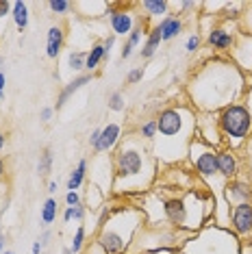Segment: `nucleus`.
I'll return each mask as SVG.
<instances>
[{
  "label": "nucleus",
  "mask_w": 252,
  "mask_h": 254,
  "mask_svg": "<svg viewBox=\"0 0 252 254\" xmlns=\"http://www.w3.org/2000/svg\"><path fill=\"white\" fill-rule=\"evenodd\" d=\"M53 115H55V107H44L42 111H39V120H42V122H50Z\"/></svg>",
  "instance_id": "34"
},
{
  "label": "nucleus",
  "mask_w": 252,
  "mask_h": 254,
  "mask_svg": "<svg viewBox=\"0 0 252 254\" xmlns=\"http://www.w3.org/2000/svg\"><path fill=\"white\" fill-rule=\"evenodd\" d=\"M217 172L224 181H233L239 174V163L233 150H217Z\"/></svg>",
  "instance_id": "11"
},
{
  "label": "nucleus",
  "mask_w": 252,
  "mask_h": 254,
  "mask_svg": "<svg viewBox=\"0 0 252 254\" xmlns=\"http://www.w3.org/2000/svg\"><path fill=\"white\" fill-rule=\"evenodd\" d=\"M100 132H102V128H96V130L89 135V146H91V150H94V152H96V148H98V143H100Z\"/></svg>",
  "instance_id": "35"
},
{
  "label": "nucleus",
  "mask_w": 252,
  "mask_h": 254,
  "mask_svg": "<svg viewBox=\"0 0 252 254\" xmlns=\"http://www.w3.org/2000/svg\"><path fill=\"white\" fill-rule=\"evenodd\" d=\"M139 7L148 13V18H159V15H168L170 2L168 0H144Z\"/></svg>",
  "instance_id": "21"
},
{
  "label": "nucleus",
  "mask_w": 252,
  "mask_h": 254,
  "mask_svg": "<svg viewBox=\"0 0 252 254\" xmlns=\"http://www.w3.org/2000/svg\"><path fill=\"white\" fill-rule=\"evenodd\" d=\"M4 143H7V137H4V132H0V150L4 148Z\"/></svg>",
  "instance_id": "43"
},
{
  "label": "nucleus",
  "mask_w": 252,
  "mask_h": 254,
  "mask_svg": "<svg viewBox=\"0 0 252 254\" xmlns=\"http://www.w3.org/2000/svg\"><path fill=\"white\" fill-rule=\"evenodd\" d=\"M2 174H4V161L0 159V176H2Z\"/></svg>",
  "instance_id": "46"
},
{
  "label": "nucleus",
  "mask_w": 252,
  "mask_h": 254,
  "mask_svg": "<svg viewBox=\"0 0 252 254\" xmlns=\"http://www.w3.org/2000/svg\"><path fill=\"white\" fill-rule=\"evenodd\" d=\"M4 85H7V76H4V72H0V100L4 96Z\"/></svg>",
  "instance_id": "40"
},
{
  "label": "nucleus",
  "mask_w": 252,
  "mask_h": 254,
  "mask_svg": "<svg viewBox=\"0 0 252 254\" xmlns=\"http://www.w3.org/2000/svg\"><path fill=\"white\" fill-rule=\"evenodd\" d=\"M107 15H109V24H111L113 35L126 37V35H130V31L135 28L133 13H130V11H126V7H120V4H109Z\"/></svg>",
  "instance_id": "8"
},
{
  "label": "nucleus",
  "mask_w": 252,
  "mask_h": 254,
  "mask_svg": "<svg viewBox=\"0 0 252 254\" xmlns=\"http://www.w3.org/2000/svg\"><path fill=\"white\" fill-rule=\"evenodd\" d=\"M72 219H74V206H67L63 211V222H72Z\"/></svg>",
  "instance_id": "39"
},
{
  "label": "nucleus",
  "mask_w": 252,
  "mask_h": 254,
  "mask_svg": "<svg viewBox=\"0 0 252 254\" xmlns=\"http://www.w3.org/2000/svg\"><path fill=\"white\" fill-rule=\"evenodd\" d=\"M141 78H144V67H135V70L128 72V76H126V83L135 85V83H139Z\"/></svg>",
  "instance_id": "30"
},
{
  "label": "nucleus",
  "mask_w": 252,
  "mask_h": 254,
  "mask_svg": "<svg viewBox=\"0 0 252 254\" xmlns=\"http://www.w3.org/2000/svg\"><path fill=\"white\" fill-rule=\"evenodd\" d=\"M220 135L231 148H239L252 132V118L246 105H231L215 113Z\"/></svg>",
  "instance_id": "5"
},
{
  "label": "nucleus",
  "mask_w": 252,
  "mask_h": 254,
  "mask_svg": "<svg viewBox=\"0 0 252 254\" xmlns=\"http://www.w3.org/2000/svg\"><path fill=\"white\" fill-rule=\"evenodd\" d=\"M42 248H44V246H42V241L37 239L35 244H33V254H42Z\"/></svg>",
  "instance_id": "41"
},
{
  "label": "nucleus",
  "mask_w": 252,
  "mask_h": 254,
  "mask_svg": "<svg viewBox=\"0 0 252 254\" xmlns=\"http://www.w3.org/2000/svg\"><path fill=\"white\" fill-rule=\"evenodd\" d=\"M107 105H109V109L111 111H116V113H120V111H124V94L122 91H113L111 96H109V100H107Z\"/></svg>",
  "instance_id": "26"
},
{
  "label": "nucleus",
  "mask_w": 252,
  "mask_h": 254,
  "mask_svg": "<svg viewBox=\"0 0 252 254\" xmlns=\"http://www.w3.org/2000/svg\"><path fill=\"white\" fill-rule=\"evenodd\" d=\"M48 9L53 11V13H67L70 9H74V4L72 2H65V0H50L48 2Z\"/></svg>",
  "instance_id": "27"
},
{
  "label": "nucleus",
  "mask_w": 252,
  "mask_h": 254,
  "mask_svg": "<svg viewBox=\"0 0 252 254\" xmlns=\"http://www.w3.org/2000/svg\"><path fill=\"white\" fill-rule=\"evenodd\" d=\"M196 139V113L189 107H170L157 115V137L150 143L152 154L163 163H181Z\"/></svg>",
  "instance_id": "3"
},
{
  "label": "nucleus",
  "mask_w": 252,
  "mask_h": 254,
  "mask_svg": "<svg viewBox=\"0 0 252 254\" xmlns=\"http://www.w3.org/2000/svg\"><path fill=\"white\" fill-rule=\"evenodd\" d=\"M157 28L161 31V42H172L183 33V18L176 13H168L157 24Z\"/></svg>",
  "instance_id": "13"
},
{
  "label": "nucleus",
  "mask_w": 252,
  "mask_h": 254,
  "mask_svg": "<svg viewBox=\"0 0 252 254\" xmlns=\"http://www.w3.org/2000/svg\"><path fill=\"white\" fill-rule=\"evenodd\" d=\"M11 7H13V2H7V0H0V24H2L4 20H7V15H9Z\"/></svg>",
  "instance_id": "32"
},
{
  "label": "nucleus",
  "mask_w": 252,
  "mask_h": 254,
  "mask_svg": "<svg viewBox=\"0 0 252 254\" xmlns=\"http://www.w3.org/2000/svg\"><path fill=\"white\" fill-rule=\"evenodd\" d=\"M202 198L196 191H189L183 198H170L163 200V215L165 219L176 228H198L202 226V222L207 219L209 209H202Z\"/></svg>",
  "instance_id": "4"
},
{
  "label": "nucleus",
  "mask_w": 252,
  "mask_h": 254,
  "mask_svg": "<svg viewBox=\"0 0 252 254\" xmlns=\"http://www.w3.org/2000/svg\"><path fill=\"white\" fill-rule=\"evenodd\" d=\"M63 39H65V28L63 26H50L48 28V39H46V57L57 59L63 48Z\"/></svg>",
  "instance_id": "15"
},
{
  "label": "nucleus",
  "mask_w": 252,
  "mask_h": 254,
  "mask_svg": "<svg viewBox=\"0 0 252 254\" xmlns=\"http://www.w3.org/2000/svg\"><path fill=\"white\" fill-rule=\"evenodd\" d=\"M141 35H144V31H141V26L137 24L133 31H130V35H128V39H126V44L130 46V48H137V46H139V42H141Z\"/></svg>",
  "instance_id": "29"
},
{
  "label": "nucleus",
  "mask_w": 252,
  "mask_h": 254,
  "mask_svg": "<svg viewBox=\"0 0 252 254\" xmlns=\"http://www.w3.org/2000/svg\"><path fill=\"white\" fill-rule=\"evenodd\" d=\"M57 189H59L57 181H50V183H48V193H57Z\"/></svg>",
  "instance_id": "42"
},
{
  "label": "nucleus",
  "mask_w": 252,
  "mask_h": 254,
  "mask_svg": "<svg viewBox=\"0 0 252 254\" xmlns=\"http://www.w3.org/2000/svg\"><path fill=\"white\" fill-rule=\"evenodd\" d=\"M11 18H13L15 26H18V31H26L28 26V4L18 0V2H13V7H11Z\"/></svg>",
  "instance_id": "19"
},
{
  "label": "nucleus",
  "mask_w": 252,
  "mask_h": 254,
  "mask_svg": "<svg viewBox=\"0 0 252 254\" xmlns=\"http://www.w3.org/2000/svg\"><path fill=\"white\" fill-rule=\"evenodd\" d=\"M2 248H4V237L0 235V254H2Z\"/></svg>",
  "instance_id": "45"
},
{
  "label": "nucleus",
  "mask_w": 252,
  "mask_h": 254,
  "mask_svg": "<svg viewBox=\"0 0 252 254\" xmlns=\"http://www.w3.org/2000/svg\"><path fill=\"white\" fill-rule=\"evenodd\" d=\"M235 37H237L235 33L226 31V28H222V26H215L209 31L207 42H209L211 48L220 50V53H231V48L235 46Z\"/></svg>",
  "instance_id": "12"
},
{
  "label": "nucleus",
  "mask_w": 252,
  "mask_h": 254,
  "mask_svg": "<svg viewBox=\"0 0 252 254\" xmlns=\"http://www.w3.org/2000/svg\"><path fill=\"white\" fill-rule=\"evenodd\" d=\"M4 254H15L13 250H4Z\"/></svg>",
  "instance_id": "48"
},
{
  "label": "nucleus",
  "mask_w": 252,
  "mask_h": 254,
  "mask_svg": "<svg viewBox=\"0 0 252 254\" xmlns=\"http://www.w3.org/2000/svg\"><path fill=\"white\" fill-rule=\"evenodd\" d=\"M85 174H87V161L81 159L76 165V170H72L70 178H67V191H78L85 183Z\"/></svg>",
  "instance_id": "18"
},
{
  "label": "nucleus",
  "mask_w": 252,
  "mask_h": 254,
  "mask_svg": "<svg viewBox=\"0 0 252 254\" xmlns=\"http://www.w3.org/2000/svg\"><path fill=\"white\" fill-rule=\"evenodd\" d=\"M57 215H59V206H57V200L55 198H48L44 202V206H42V222H44V226H48V224H53Z\"/></svg>",
  "instance_id": "22"
},
{
  "label": "nucleus",
  "mask_w": 252,
  "mask_h": 254,
  "mask_svg": "<svg viewBox=\"0 0 252 254\" xmlns=\"http://www.w3.org/2000/svg\"><path fill=\"white\" fill-rule=\"evenodd\" d=\"M189 157H191V163L193 167L198 170V176L202 181H207L209 185H213V181H224L217 172V148L204 143L202 139H193L191 146H189Z\"/></svg>",
  "instance_id": "6"
},
{
  "label": "nucleus",
  "mask_w": 252,
  "mask_h": 254,
  "mask_svg": "<svg viewBox=\"0 0 252 254\" xmlns=\"http://www.w3.org/2000/svg\"><path fill=\"white\" fill-rule=\"evenodd\" d=\"M246 102H248V105H246V109H248V113H250V118H252V85L248 89H246Z\"/></svg>",
  "instance_id": "38"
},
{
  "label": "nucleus",
  "mask_w": 252,
  "mask_h": 254,
  "mask_svg": "<svg viewBox=\"0 0 252 254\" xmlns=\"http://www.w3.org/2000/svg\"><path fill=\"white\" fill-rule=\"evenodd\" d=\"M246 89L244 72L233 61L224 59L209 61L189 83V96L200 113H217L237 105V98L246 96Z\"/></svg>",
  "instance_id": "1"
},
{
  "label": "nucleus",
  "mask_w": 252,
  "mask_h": 254,
  "mask_svg": "<svg viewBox=\"0 0 252 254\" xmlns=\"http://www.w3.org/2000/svg\"><path fill=\"white\" fill-rule=\"evenodd\" d=\"M83 244H85V226H78L76 235H74V239H72V246H70L72 254H78V252H81Z\"/></svg>",
  "instance_id": "28"
},
{
  "label": "nucleus",
  "mask_w": 252,
  "mask_h": 254,
  "mask_svg": "<svg viewBox=\"0 0 252 254\" xmlns=\"http://www.w3.org/2000/svg\"><path fill=\"white\" fill-rule=\"evenodd\" d=\"M109 57L105 53V46L102 44H94L91 46V50L87 53V61H85V70H89V72H94L96 67L100 65L102 61H107Z\"/></svg>",
  "instance_id": "20"
},
{
  "label": "nucleus",
  "mask_w": 252,
  "mask_h": 254,
  "mask_svg": "<svg viewBox=\"0 0 252 254\" xmlns=\"http://www.w3.org/2000/svg\"><path fill=\"white\" fill-rule=\"evenodd\" d=\"M231 61L242 72H252V35L239 33L235 37V46L231 48Z\"/></svg>",
  "instance_id": "7"
},
{
  "label": "nucleus",
  "mask_w": 252,
  "mask_h": 254,
  "mask_svg": "<svg viewBox=\"0 0 252 254\" xmlns=\"http://www.w3.org/2000/svg\"><path fill=\"white\" fill-rule=\"evenodd\" d=\"M120 139H122V126L107 124L100 132V143H98V148H96V152H109V150H113L118 146Z\"/></svg>",
  "instance_id": "14"
},
{
  "label": "nucleus",
  "mask_w": 252,
  "mask_h": 254,
  "mask_svg": "<svg viewBox=\"0 0 252 254\" xmlns=\"http://www.w3.org/2000/svg\"><path fill=\"white\" fill-rule=\"evenodd\" d=\"M137 135H139L144 141L152 143V141H154V137H157V118H154V120H148V122L141 124V126H139V132H137Z\"/></svg>",
  "instance_id": "25"
},
{
  "label": "nucleus",
  "mask_w": 252,
  "mask_h": 254,
  "mask_svg": "<svg viewBox=\"0 0 252 254\" xmlns=\"http://www.w3.org/2000/svg\"><path fill=\"white\" fill-rule=\"evenodd\" d=\"M224 198L231 204H242V202H252V187L246 181L233 178L231 183H226L224 187Z\"/></svg>",
  "instance_id": "10"
},
{
  "label": "nucleus",
  "mask_w": 252,
  "mask_h": 254,
  "mask_svg": "<svg viewBox=\"0 0 252 254\" xmlns=\"http://www.w3.org/2000/svg\"><path fill=\"white\" fill-rule=\"evenodd\" d=\"M198 48H200V37H198V33H193V35L187 39V46H185V50H187L189 55H191V53H196Z\"/></svg>",
  "instance_id": "31"
},
{
  "label": "nucleus",
  "mask_w": 252,
  "mask_h": 254,
  "mask_svg": "<svg viewBox=\"0 0 252 254\" xmlns=\"http://www.w3.org/2000/svg\"><path fill=\"white\" fill-rule=\"evenodd\" d=\"M231 226L235 230V235H239V237L252 235V202H242V204L233 206Z\"/></svg>",
  "instance_id": "9"
},
{
  "label": "nucleus",
  "mask_w": 252,
  "mask_h": 254,
  "mask_svg": "<svg viewBox=\"0 0 252 254\" xmlns=\"http://www.w3.org/2000/svg\"><path fill=\"white\" fill-rule=\"evenodd\" d=\"M85 213H87V209H85L83 202L74 206V219H78V222H81V219H85Z\"/></svg>",
  "instance_id": "36"
},
{
  "label": "nucleus",
  "mask_w": 252,
  "mask_h": 254,
  "mask_svg": "<svg viewBox=\"0 0 252 254\" xmlns=\"http://www.w3.org/2000/svg\"><path fill=\"white\" fill-rule=\"evenodd\" d=\"M63 254H72V250H70V248H65V250H63Z\"/></svg>",
  "instance_id": "47"
},
{
  "label": "nucleus",
  "mask_w": 252,
  "mask_h": 254,
  "mask_svg": "<svg viewBox=\"0 0 252 254\" xmlns=\"http://www.w3.org/2000/svg\"><path fill=\"white\" fill-rule=\"evenodd\" d=\"M102 46H105V53H107V57L111 55V48L116 46V35H109V37H105V42H102Z\"/></svg>",
  "instance_id": "37"
},
{
  "label": "nucleus",
  "mask_w": 252,
  "mask_h": 254,
  "mask_svg": "<svg viewBox=\"0 0 252 254\" xmlns=\"http://www.w3.org/2000/svg\"><path fill=\"white\" fill-rule=\"evenodd\" d=\"M65 202H67V206H76V204H81V195H78V191H67Z\"/></svg>",
  "instance_id": "33"
},
{
  "label": "nucleus",
  "mask_w": 252,
  "mask_h": 254,
  "mask_svg": "<svg viewBox=\"0 0 252 254\" xmlns=\"http://www.w3.org/2000/svg\"><path fill=\"white\" fill-rule=\"evenodd\" d=\"M85 61H87V53L85 50H72L70 57H67V65H70L72 72L85 70Z\"/></svg>",
  "instance_id": "24"
},
{
  "label": "nucleus",
  "mask_w": 252,
  "mask_h": 254,
  "mask_svg": "<svg viewBox=\"0 0 252 254\" xmlns=\"http://www.w3.org/2000/svg\"><path fill=\"white\" fill-rule=\"evenodd\" d=\"M168 254H187L185 250H183V248H176V250H170Z\"/></svg>",
  "instance_id": "44"
},
{
  "label": "nucleus",
  "mask_w": 252,
  "mask_h": 254,
  "mask_svg": "<svg viewBox=\"0 0 252 254\" xmlns=\"http://www.w3.org/2000/svg\"><path fill=\"white\" fill-rule=\"evenodd\" d=\"M50 170H53V150L46 148L42 154H39V161H37V174L39 176H48Z\"/></svg>",
  "instance_id": "23"
},
{
  "label": "nucleus",
  "mask_w": 252,
  "mask_h": 254,
  "mask_svg": "<svg viewBox=\"0 0 252 254\" xmlns=\"http://www.w3.org/2000/svg\"><path fill=\"white\" fill-rule=\"evenodd\" d=\"M91 80V74H83V76H76L72 80V83H67V87H63V91L59 94V98H57V105H55V111H59V109H63V105H65L67 100H70V96H74L78 89L83 87V85H87Z\"/></svg>",
  "instance_id": "16"
},
{
  "label": "nucleus",
  "mask_w": 252,
  "mask_h": 254,
  "mask_svg": "<svg viewBox=\"0 0 252 254\" xmlns=\"http://www.w3.org/2000/svg\"><path fill=\"white\" fill-rule=\"evenodd\" d=\"M113 189L120 193L146 191L157 174V159L152 154L150 143L139 135H130L120 139L113 154Z\"/></svg>",
  "instance_id": "2"
},
{
  "label": "nucleus",
  "mask_w": 252,
  "mask_h": 254,
  "mask_svg": "<svg viewBox=\"0 0 252 254\" xmlns=\"http://www.w3.org/2000/svg\"><path fill=\"white\" fill-rule=\"evenodd\" d=\"M159 46H161V31H159L157 26L152 28L150 33H148V37H146V42L144 46H141V59H152L154 53L159 50Z\"/></svg>",
  "instance_id": "17"
}]
</instances>
